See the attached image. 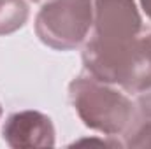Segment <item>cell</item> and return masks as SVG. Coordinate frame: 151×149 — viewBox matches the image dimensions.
<instances>
[{"label":"cell","mask_w":151,"mask_h":149,"mask_svg":"<svg viewBox=\"0 0 151 149\" xmlns=\"http://www.w3.org/2000/svg\"><path fill=\"white\" fill-rule=\"evenodd\" d=\"M141 5H142V11L146 12V16L151 19V0H139Z\"/></svg>","instance_id":"cell-9"},{"label":"cell","mask_w":151,"mask_h":149,"mask_svg":"<svg viewBox=\"0 0 151 149\" xmlns=\"http://www.w3.org/2000/svg\"><path fill=\"white\" fill-rule=\"evenodd\" d=\"M86 72L102 82L118 84L128 93L151 90V34L127 42L90 39L83 49Z\"/></svg>","instance_id":"cell-1"},{"label":"cell","mask_w":151,"mask_h":149,"mask_svg":"<svg viewBox=\"0 0 151 149\" xmlns=\"http://www.w3.org/2000/svg\"><path fill=\"white\" fill-rule=\"evenodd\" d=\"M69 98L84 126L109 137L125 135L135 119V105L125 93L90 74L70 81Z\"/></svg>","instance_id":"cell-2"},{"label":"cell","mask_w":151,"mask_h":149,"mask_svg":"<svg viewBox=\"0 0 151 149\" xmlns=\"http://www.w3.org/2000/svg\"><path fill=\"white\" fill-rule=\"evenodd\" d=\"M93 27L91 0H47L35 18V34L56 51L76 49Z\"/></svg>","instance_id":"cell-3"},{"label":"cell","mask_w":151,"mask_h":149,"mask_svg":"<svg viewBox=\"0 0 151 149\" xmlns=\"http://www.w3.org/2000/svg\"><path fill=\"white\" fill-rule=\"evenodd\" d=\"M134 121H151V90L142 91L141 97L137 98Z\"/></svg>","instance_id":"cell-8"},{"label":"cell","mask_w":151,"mask_h":149,"mask_svg":"<svg viewBox=\"0 0 151 149\" xmlns=\"http://www.w3.org/2000/svg\"><path fill=\"white\" fill-rule=\"evenodd\" d=\"M142 19L134 0H95L93 35L99 42H127L137 39Z\"/></svg>","instance_id":"cell-4"},{"label":"cell","mask_w":151,"mask_h":149,"mask_svg":"<svg viewBox=\"0 0 151 149\" xmlns=\"http://www.w3.org/2000/svg\"><path fill=\"white\" fill-rule=\"evenodd\" d=\"M125 137L127 148H151V121H134Z\"/></svg>","instance_id":"cell-7"},{"label":"cell","mask_w":151,"mask_h":149,"mask_svg":"<svg viewBox=\"0 0 151 149\" xmlns=\"http://www.w3.org/2000/svg\"><path fill=\"white\" fill-rule=\"evenodd\" d=\"M28 14V5L23 0H0V35H9L23 28Z\"/></svg>","instance_id":"cell-6"},{"label":"cell","mask_w":151,"mask_h":149,"mask_svg":"<svg viewBox=\"0 0 151 149\" xmlns=\"http://www.w3.org/2000/svg\"><path fill=\"white\" fill-rule=\"evenodd\" d=\"M0 116H2V107H0Z\"/></svg>","instance_id":"cell-10"},{"label":"cell","mask_w":151,"mask_h":149,"mask_svg":"<svg viewBox=\"0 0 151 149\" xmlns=\"http://www.w3.org/2000/svg\"><path fill=\"white\" fill-rule=\"evenodd\" d=\"M2 137L14 149L53 148L55 126L49 116L39 111H19L7 117L2 128Z\"/></svg>","instance_id":"cell-5"}]
</instances>
